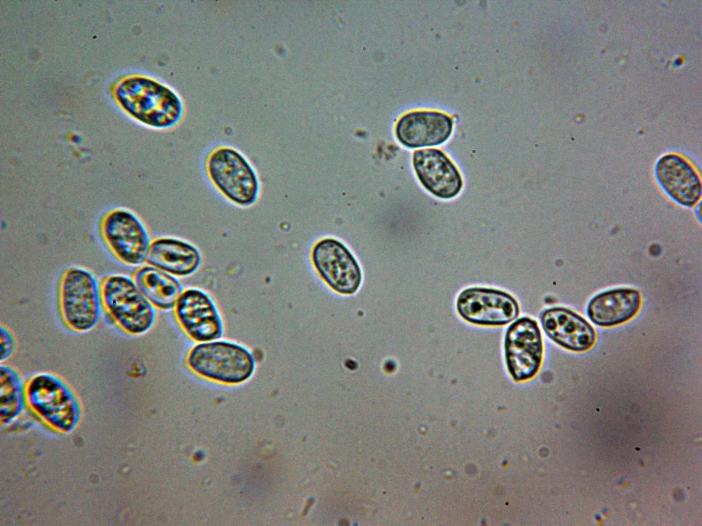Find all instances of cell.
Masks as SVG:
<instances>
[{"instance_id":"obj_1","label":"cell","mask_w":702,"mask_h":526,"mask_svg":"<svg viewBox=\"0 0 702 526\" xmlns=\"http://www.w3.org/2000/svg\"><path fill=\"white\" fill-rule=\"evenodd\" d=\"M121 105L136 120L157 129L176 126L184 114L183 102L167 85L146 77L123 81L116 92Z\"/></svg>"},{"instance_id":"obj_2","label":"cell","mask_w":702,"mask_h":526,"mask_svg":"<svg viewBox=\"0 0 702 526\" xmlns=\"http://www.w3.org/2000/svg\"><path fill=\"white\" fill-rule=\"evenodd\" d=\"M186 364L197 375L225 384L245 382L256 368L254 355L248 348L220 338L195 345L187 355Z\"/></svg>"},{"instance_id":"obj_3","label":"cell","mask_w":702,"mask_h":526,"mask_svg":"<svg viewBox=\"0 0 702 526\" xmlns=\"http://www.w3.org/2000/svg\"><path fill=\"white\" fill-rule=\"evenodd\" d=\"M207 175L229 201L243 208L254 205L260 196L258 175L248 159L237 149L219 146L206 160Z\"/></svg>"},{"instance_id":"obj_4","label":"cell","mask_w":702,"mask_h":526,"mask_svg":"<svg viewBox=\"0 0 702 526\" xmlns=\"http://www.w3.org/2000/svg\"><path fill=\"white\" fill-rule=\"evenodd\" d=\"M59 305L61 316L70 329L86 332L95 328L104 308L97 276L84 267L67 268L60 281Z\"/></svg>"},{"instance_id":"obj_5","label":"cell","mask_w":702,"mask_h":526,"mask_svg":"<svg viewBox=\"0 0 702 526\" xmlns=\"http://www.w3.org/2000/svg\"><path fill=\"white\" fill-rule=\"evenodd\" d=\"M26 403L46 424L61 433H70L79 423L81 409L73 390L60 377L38 373L25 384Z\"/></svg>"},{"instance_id":"obj_6","label":"cell","mask_w":702,"mask_h":526,"mask_svg":"<svg viewBox=\"0 0 702 526\" xmlns=\"http://www.w3.org/2000/svg\"><path fill=\"white\" fill-rule=\"evenodd\" d=\"M101 290L104 309L125 332L139 336L154 326L156 308L133 277L122 273L108 275L101 281Z\"/></svg>"},{"instance_id":"obj_7","label":"cell","mask_w":702,"mask_h":526,"mask_svg":"<svg viewBox=\"0 0 702 526\" xmlns=\"http://www.w3.org/2000/svg\"><path fill=\"white\" fill-rule=\"evenodd\" d=\"M99 229L105 245L121 262L130 266L146 262L152 240L145 223L133 210H108L101 218Z\"/></svg>"},{"instance_id":"obj_8","label":"cell","mask_w":702,"mask_h":526,"mask_svg":"<svg viewBox=\"0 0 702 526\" xmlns=\"http://www.w3.org/2000/svg\"><path fill=\"white\" fill-rule=\"evenodd\" d=\"M504 348L506 366L512 378L516 381L533 378L540 368L544 353L537 321L527 316L513 321L506 331Z\"/></svg>"},{"instance_id":"obj_9","label":"cell","mask_w":702,"mask_h":526,"mask_svg":"<svg viewBox=\"0 0 702 526\" xmlns=\"http://www.w3.org/2000/svg\"><path fill=\"white\" fill-rule=\"evenodd\" d=\"M456 308L467 322L483 326H503L516 319L519 304L509 293L494 288L472 287L458 296Z\"/></svg>"},{"instance_id":"obj_10","label":"cell","mask_w":702,"mask_h":526,"mask_svg":"<svg viewBox=\"0 0 702 526\" xmlns=\"http://www.w3.org/2000/svg\"><path fill=\"white\" fill-rule=\"evenodd\" d=\"M178 324L193 341L204 342L219 339L223 323L213 298L197 288L184 290L174 308Z\"/></svg>"},{"instance_id":"obj_11","label":"cell","mask_w":702,"mask_h":526,"mask_svg":"<svg viewBox=\"0 0 702 526\" xmlns=\"http://www.w3.org/2000/svg\"><path fill=\"white\" fill-rule=\"evenodd\" d=\"M312 260L320 276L335 291L349 295L358 290L362 279L360 266L340 241L321 240L313 247Z\"/></svg>"},{"instance_id":"obj_12","label":"cell","mask_w":702,"mask_h":526,"mask_svg":"<svg viewBox=\"0 0 702 526\" xmlns=\"http://www.w3.org/2000/svg\"><path fill=\"white\" fill-rule=\"evenodd\" d=\"M412 162L421 184L436 197L449 199L460 192L463 186L461 175L442 151L432 148L416 150Z\"/></svg>"},{"instance_id":"obj_13","label":"cell","mask_w":702,"mask_h":526,"mask_svg":"<svg viewBox=\"0 0 702 526\" xmlns=\"http://www.w3.org/2000/svg\"><path fill=\"white\" fill-rule=\"evenodd\" d=\"M655 172L661 187L675 201L690 208L699 203L702 192L701 178L683 156L674 153L662 156Z\"/></svg>"},{"instance_id":"obj_14","label":"cell","mask_w":702,"mask_h":526,"mask_svg":"<svg viewBox=\"0 0 702 526\" xmlns=\"http://www.w3.org/2000/svg\"><path fill=\"white\" fill-rule=\"evenodd\" d=\"M540 318L546 336L566 349L585 351L596 341L593 327L583 317L568 308H549L541 313Z\"/></svg>"},{"instance_id":"obj_15","label":"cell","mask_w":702,"mask_h":526,"mask_svg":"<svg viewBox=\"0 0 702 526\" xmlns=\"http://www.w3.org/2000/svg\"><path fill=\"white\" fill-rule=\"evenodd\" d=\"M453 121L448 114L437 111H414L403 115L398 121L395 134L400 144L409 148L441 145L450 136Z\"/></svg>"},{"instance_id":"obj_16","label":"cell","mask_w":702,"mask_h":526,"mask_svg":"<svg viewBox=\"0 0 702 526\" xmlns=\"http://www.w3.org/2000/svg\"><path fill=\"white\" fill-rule=\"evenodd\" d=\"M202 258L191 242L173 236L152 240L146 263L175 277L190 276L199 268Z\"/></svg>"},{"instance_id":"obj_17","label":"cell","mask_w":702,"mask_h":526,"mask_svg":"<svg viewBox=\"0 0 702 526\" xmlns=\"http://www.w3.org/2000/svg\"><path fill=\"white\" fill-rule=\"evenodd\" d=\"M640 293L630 288L603 291L591 299L586 312L590 320L601 327H612L631 319L639 311Z\"/></svg>"},{"instance_id":"obj_18","label":"cell","mask_w":702,"mask_h":526,"mask_svg":"<svg viewBox=\"0 0 702 526\" xmlns=\"http://www.w3.org/2000/svg\"><path fill=\"white\" fill-rule=\"evenodd\" d=\"M133 278L140 290L158 309H174L183 286L178 279L149 264L141 265Z\"/></svg>"},{"instance_id":"obj_19","label":"cell","mask_w":702,"mask_h":526,"mask_svg":"<svg viewBox=\"0 0 702 526\" xmlns=\"http://www.w3.org/2000/svg\"><path fill=\"white\" fill-rule=\"evenodd\" d=\"M1 422L8 425L19 417L26 403L25 384L20 374L12 366H0Z\"/></svg>"},{"instance_id":"obj_20","label":"cell","mask_w":702,"mask_h":526,"mask_svg":"<svg viewBox=\"0 0 702 526\" xmlns=\"http://www.w3.org/2000/svg\"><path fill=\"white\" fill-rule=\"evenodd\" d=\"M1 363L8 360L14 353L16 341L12 333L6 327L1 326Z\"/></svg>"}]
</instances>
